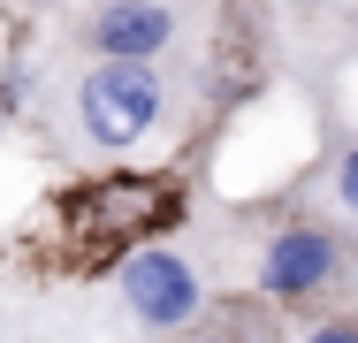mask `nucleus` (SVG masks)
I'll return each instance as SVG.
<instances>
[{"label": "nucleus", "instance_id": "1", "mask_svg": "<svg viewBox=\"0 0 358 343\" xmlns=\"http://www.w3.org/2000/svg\"><path fill=\"white\" fill-rule=\"evenodd\" d=\"M168 115H176V76L160 62H76L69 76V130L84 137V153H107V160H122V153H138L145 137L168 130Z\"/></svg>", "mask_w": 358, "mask_h": 343}, {"label": "nucleus", "instance_id": "2", "mask_svg": "<svg viewBox=\"0 0 358 343\" xmlns=\"http://www.w3.org/2000/svg\"><path fill=\"white\" fill-rule=\"evenodd\" d=\"M358 274V229L336 214V206H305V214H282L267 237H259V260H252V282L267 305H313V298H336Z\"/></svg>", "mask_w": 358, "mask_h": 343}, {"label": "nucleus", "instance_id": "3", "mask_svg": "<svg viewBox=\"0 0 358 343\" xmlns=\"http://www.w3.org/2000/svg\"><path fill=\"white\" fill-rule=\"evenodd\" d=\"M183 46V8L176 0H84L69 23L76 62H168Z\"/></svg>", "mask_w": 358, "mask_h": 343}, {"label": "nucleus", "instance_id": "4", "mask_svg": "<svg viewBox=\"0 0 358 343\" xmlns=\"http://www.w3.org/2000/svg\"><path fill=\"white\" fill-rule=\"evenodd\" d=\"M267 15V46L297 76H336L358 62V0H259Z\"/></svg>", "mask_w": 358, "mask_h": 343}, {"label": "nucleus", "instance_id": "5", "mask_svg": "<svg viewBox=\"0 0 358 343\" xmlns=\"http://www.w3.org/2000/svg\"><path fill=\"white\" fill-rule=\"evenodd\" d=\"M122 305L145 328H191L199 305H206V274L191 252H168V244L138 252V260H122Z\"/></svg>", "mask_w": 358, "mask_h": 343}, {"label": "nucleus", "instance_id": "6", "mask_svg": "<svg viewBox=\"0 0 358 343\" xmlns=\"http://www.w3.org/2000/svg\"><path fill=\"white\" fill-rule=\"evenodd\" d=\"M328 206H336V214L358 229V130L328 153Z\"/></svg>", "mask_w": 358, "mask_h": 343}, {"label": "nucleus", "instance_id": "7", "mask_svg": "<svg viewBox=\"0 0 358 343\" xmlns=\"http://www.w3.org/2000/svg\"><path fill=\"white\" fill-rule=\"evenodd\" d=\"M252 328H259V321H252L244 305H221V313L206 321V328H183V343H244Z\"/></svg>", "mask_w": 358, "mask_h": 343}, {"label": "nucleus", "instance_id": "8", "mask_svg": "<svg viewBox=\"0 0 358 343\" xmlns=\"http://www.w3.org/2000/svg\"><path fill=\"white\" fill-rule=\"evenodd\" d=\"M305 343H358V305L328 313V321H313V328H305Z\"/></svg>", "mask_w": 358, "mask_h": 343}, {"label": "nucleus", "instance_id": "9", "mask_svg": "<svg viewBox=\"0 0 358 343\" xmlns=\"http://www.w3.org/2000/svg\"><path fill=\"white\" fill-rule=\"evenodd\" d=\"M176 8H183V0H176Z\"/></svg>", "mask_w": 358, "mask_h": 343}]
</instances>
